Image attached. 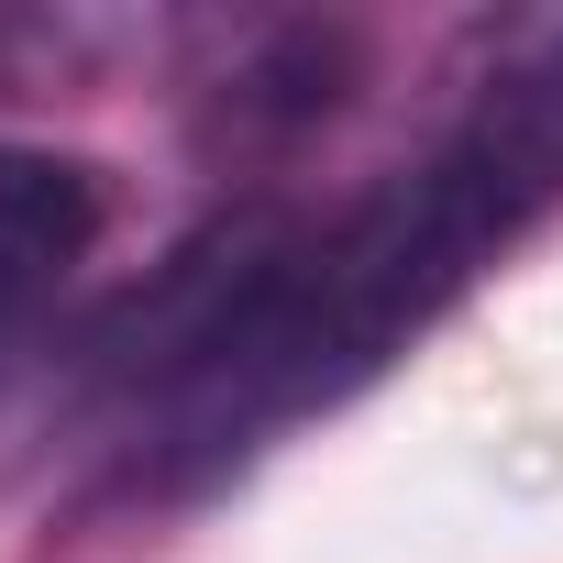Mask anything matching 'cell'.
I'll return each mask as SVG.
<instances>
[{
    "instance_id": "cell-1",
    "label": "cell",
    "mask_w": 563,
    "mask_h": 563,
    "mask_svg": "<svg viewBox=\"0 0 563 563\" xmlns=\"http://www.w3.org/2000/svg\"><path fill=\"white\" fill-rule=\"evenodd\" d=\"M552 199H563V34H541L519 67H497L442 155L387 177L321 243L265 254L232 332L177 387V464L188 475L243 464L265 431L376 387Z\"/></svg>"
},
{
    "instance_id": "cell-2",
    "label": "cell",
    "mask_w": 563,
    "mask_h": 563,
    "mask_svg": "<svg viewBox=\"0 0 563 563\" xmlns=\"http://www.w3.org/2000/svg\"><path fill=\"white\" fill-rule=\"evenodd\" d=\"M100 166L56 144H0V332H23L100 243Z\"/></svg>"
}]
</instances>
